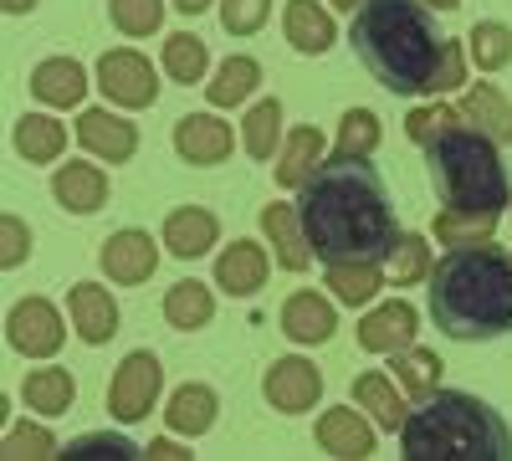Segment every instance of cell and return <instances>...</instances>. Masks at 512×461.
I'll return each mask as SVG.
<instances>
[{
    "mask_svg": "<svg viewBox=\"0 0 512 461\" xmlns=\"http://www.w3.org/2000/svg\"><path fill=\"white\" fill-rule=\"evenodd\" d=\"M256 82H262V67H256L251 57H231V62H221L216 82H205V98L216 108H236V103H246L256 93Z\"/></svg>",
    "mask_w": 512,
    "mask_h": 461,
    "instance_id": "30",
    "label": "cell"
},
{
    "mask_svg": "<svg viewBox=\"0 0 512 461\" xmlns=\"http://www.w3.org/2000/svg\"><path fill=\"white\" fill-rule=\"evenodd\" d=\"M164 421L180 436H205L210 426H216V390L210 385H180L175 400H169V410H164Z\"/></svg>",
    "mask_w": 512,
    "mask_h": 461,
    "instance_id": "24",
    "label": "cell"
},
{
    "mask_svg": "<svg viewBox=\"0 0 512 461\" xmlns=\"http://www.w3.org/2000/svg\"><path fill=\"white\" fill-rule=\"evenodd\" d=\"M318 159H323V134H318V129H292V134H287V149H282V159H277V185L303 190L308 175L318 170Z\"/></svg>",
    "mask_w": 512,
    "mask_h": 461,
    "instance_id": "25",
    "label": "cell"
},
{
    "mask_svg": "<svg viewBox=\"0 0 512 461\" xmlns=\"http://www.w3.org/2000/svg\"><path fill=\"white\" fill-rule=\"evenodd\" d=\"M456 82H461V41H446V52H441V67H436L431 93H451Z\"/></svg>",
    "mask_w": 512,
    "mask_h": 461,
    "instance_id": "45",
    "label": "cell"
},
{
    "mask_svg": "<svg viewBox=\"0 0 512 461\" xmlns=\"http://www.w3.org/2000/svg\"><path fill=\"white\" fill-rule=\"evenodd\" d=\"M246 154L251 159H272L277 154V129H282V103L277 98H262L251 113H246Z\"/></svg>",
    "mask_w": 512,
    "mask_h": 461,
    "instance_id": "35",
    "label": "cell"
},
{
    "mask_svg": "<svg viewBox=\"0 0 512 461\" xmlns=\"http://www.w3.org/2000/svg\"><path fill=\"white\" fill-rule=\"evenodd\" d=\"M134 456H144L128 436H113V431H98V436H82V441H72L67 451H62V461H134Z\"/></svg>",
    "mask_w": 512,
    "mask_h": 461,
    "instance_id": "38",
    "label": "cell"
},
{
    "mask_svg": "<svg viewBox=\"0 0 512 461\" xmlns=\"http://www.w3.org/2000/svg\"><path fill=\"white\" fill-rule=\"evenodd\" d=\"M333 328H338V318L318 292H292V298L282 303V333L292 344H328Z\"/></svg>",
    "mask_w": 512,
    "mask_h": 461,
    "instance_id": "20",
    "label": "cell"
},
{
    "mask_svg": "<svg viewBox=\"0 0 512 461\" xmlns=\"http://www.w3.org/2000/svg\"><path fill=\"white\" fill-rule=\"evenodd\" d=\"M262 231L277 246V262L287 272H308L313 246H308V231H303V221H297L292 205H267V211H262Z\"/></svg>",
    "mask_w": 512,
    "mask_h": 461,
    "instance_id": "21",
    "label": "cell"
},
{
    "mask_svg": "<svg viewBox=\"0 0 512 461\" xmlns=\"http://www.w3.org/2000/svg\"><path fill=\"white\" fill-rule=\"evenodd\" d=\"M236 134H231V123H221L216 113H185L175 123V149L185 164H221L231 154Z\"/></svg>",
    "mask_w": 512,
    "mask_h": 461,
    "instance_id": "12",
    "label": "cell"
},
{
    "mask_svg": "<svg viewBox=\"0 0 512 461\" xmlns=\"http://www.w3.org/2000/svg\"><path fill=\"white\" fill-rule=\"evenodd\" d=\"M318 390H323V374L308 364V359H277L262 380V395L282 410V415H297V410H313L318 405Z\"/></svg>",
    "mask_w": 512,
    "mask_h": 461,
    "instance_id": "11",
    "label": "cell"
},
{
    "mask_svg": "<svg viewBox=\"0 0 512 461\" xmlns=\"http://www.w3.org/2000/svg\"><path fill=\"white\" fill-rule=\"evenodd\" d=\"M98 262H103V272H108L118 287H139V282H149V277L159 272V246H154V236H144V231H118V236L103 241Z\"/></svg>",
    "mask_w": 512,
    "mask_h": 461,
    "instance_id": "10",
    "label": "cell"
},
{
    "mask_svg": "<svg viewBox=\"0 0 512 461\" xmlns=\"http://www.w3.org/2000/svg\"><path fill=\"white\" fill-rule=\"evenodd\" d=\"M354 400L374 415L384 431H400V426H405V415H410V410L400 405V390L384 380V374H359V380H354Z\"/></svg>",
    "mask_w": 512,
    "mask_h": 461,
    "instance_id": "31",
    "label": "cell"
},
{
    "mask_svg": "<svg viewBox=\"0 0 512 461\" xmlns=\"http://www.w3.org/2000/svg\"><path fill=\"white\" fill-rule=\"evenodd\" d=\"M0 241H6V246H0V262H6V267H21L26 251H31V231H26L16 216H0Z\"/></svg>",
    "mask_w": 512,
    "mask_h": 461,
    "instance_id": "44",
    "label": "cell"
},
{
    "mask_svg": "<svg viewBox=\"0 0 512 461\" xmlns=\"http://www.w3.org/2000/svg\"><path fill=\"white\" fill-rule=\"evenodd\" d=\"M31 93L47 108H77L88 98V72H82L72 57H47L31 67Z\"/></svg>",
    "mask_w": 512,
    "mask_h": 461,
    "instance_id": "17",
    "label": "cell"
},
{
    "mask_svg": "<svg viewBox=\"0 0 512 461\" xmlns=\"http://www.w3.org/2000/svg\"><path fill=\"white\" fill-rule=\"evenodd\" d=\"M164 318L175 323V328H185V333H195V328H205L210 318H216V298H210V287L205 282H175L164 292Z\"/></svg>",
    "mask_w": 512,
    "mask_h": 461,
    "instance_id": "26",
    "label": "cell"
},
{
    "mask_svg": "<svg viewBox=\"0 0 512 461\" xmlns=\"http://www.w3.org/2000/svg\"><path fill=\"white\" fill-rule=\"evenodd\" d=\"M297 221L323 262H384L400 246L390 190L364 154H333L328 164H318L297 190Z\"/></svg>",
    "mask_w": 512,
    "mask_h": 461,
    "instance_id": "1",
    "label": "cell"
},
{
    "mask_svg": "<svg viewBox=\"0 0 512 461\" xmlns=\"http://www.w3.org/2000/svg\"><path fill=\"white\" fill-rule=\"evenodd\" d=\"M333 6H338V11H359V6H364V0H333Z\"/></svg>",
    "mask_w": 512,
    "mask_h": 461,
    "instance_id": "50",
    "label": "cell"
},
{
    "mask_svg": "<svg viewBox=\"0 0 512 461\" xmlns=\"http://www.w3.org/2000/svg\"><path fill=\"white\" fill-rule=\"evenodd\" d=\"M466 41H472V62L482 72H502L512 62V26H502V21H477Z\"/></svg>",
    "mask_w": 512,
    "mask_h": 461,
    "instance_id": "36",
    "label": "cell"
},
{
    "mask_svg": "<svg viewBox=\"0 0 512 461\" xmlns=\"http://www.w3.org/2000/svg\"><path fill=\"white\" fill-rule=\"evenodd\" d=\"M390 369H395L400 390H410V395H420V400L441 385V359H436L431 349H415V344H410V349H400V354H395V364H390Z\"/></svg>",
    "mask_w": 512,
    "mask_h": 461,
    "instance_id": "33",
    "label": "cell"
},
{
    "mask_svg": "<svg viewBox=\"0 0 512 461\" xmlns=\"http://www.w3.org/2000/svg\"><path fill=\"white\" fill-rule=\"evenodd\" d=\"M420 6H436V11H456L461 0H420Z\"/></svg>",
    "mask_w": 512,
    "mask_h": 461,
    "instance_id": "49",
    "label": "cell"
},
{
    "mask_svg": "<svg viewBox=\"0 0 512 461\" xmlns=\"http://www.w3.org/2000/svg\"><path fill=\"white\" fill-rule=\"evenodd\" d=\"M52 195H57L62 211L93 216V211H103V200H108V175L98 170V164H62V170L52 175Z\"/></svg>",
    "mask_w": 512,
    "mask_h": 461,
    "instance_id": "16",
    "label": "cell"
},
{
    "mask_svg": "<svg viewBox=\"0 0 512 461\" xmlns=\"http://www.w3.org/2000/svg\"><path fill=\"white\" fill-rule=\"evenodd\" d=\"M98 88H103L108 103H118V108H149V103L159 98V82H154L149 57L128 52V47L103 52V62H98Z\"/></svg>",
    "mask_w": 512,
    "mask_h": 461,
    "instance_id": "8",
    "label": "cell"
},
{
    "mask_svg": "<svg viewBox=\"0 0 512 461\" xmlns=\"http://www.w3.org/2000/svg\"><path fill=\"white\" fill-rule=\"evenodd\" d=\"M113 26L123 36H154L164 21V0H113Z\"/></svg>",
    "mask_w": 512,
    "mask_h": 461,
    "instance_id": "39",
    "label": "cell"
},
{
    "mask_svg": "<svg viewBox=\"0 0 512 461\" xmlns=\"http://www.w3.org/2000/svg\"><path fill=\"white\" fill-rule=\"evenodd\" d=\"M31 6H36V0H6V11H11V16H21V11H31Z\"/></svg>",
    "mask_w": 512,
    "mask_h": 461,
    "instance_id": "48",
    "label": "cell"
},
{
    "mask_svg": "<svg viewBox=\"0 0 512 461\" xmlns=\"http://www.w3.org/2000/svg\"><path fill=\"white\" fill-rule=\"evenodd\" d=\"M431 318L456 344L512 333V257L492 241L446 251L431 267Z\"/></svg>",
    "mask_w": 512,
    "mask_h": 461,
    "instance_id": "2",
    "label": "cell"
},
{
    "mask_svg": "<svg viewBox=\"0 0 512 461\" xmlns=\"http://www.w3.org/2000/svg\"><path fill=\"white\" fill-rule=\"evenodd\" d=\"M62 149H67V129H62L57 118H47V113H26V118L16 123V154H21V159H31V164H52Z\"/></svg>",
    "mask_w": 512,
    "mask_h": 461,
    "instance_id": "27",
    "label": "cell"
},
{
    "mask_svg": "<svg viewBox=\"0 0 512 461\" xmlns=\"http://www.w3.org/2000/svg\"><path fill=\"white\" fill-rule=\"evenodd\" d=\"M461 118L477 123L492 144H512V103L492 88V82H477V88L461 98Z\"/></svg>",
    "mask_w": 512,
    "mask_h": 461,
    "instance_id": "23",
    "label": "cell"
},
{
    "mask_svg": "<svg viewBox=\"0 0 512 461\" xmlns=\"http://www.w3.org/2000/svg\"><path fill=\"white\" fill-rule=\"evenodd\" d=\"M415 328H420V313L400 298V303H384L374 308L364 323H359V349L364 354H400L415 344Z\"/></svg>",
    "mask_w": 512,
    "mask_h": 461,
    "instance_id": "13",
    "label": "cell"
},
{
    "mask_svg": "<svg viewBox=\"0 0 512 461\" xmlns=\"http://www.w3.org/2000/svg\"><path fill=\"white\" fill-rule=\"evenodd\" d=\"M77 144L88 154H98V159H108V164H128L139 154V129L128 118H118L113 108H82Z\"/></svg>",
    "mask_w": 512,
    "mask_h": 461,
    "instance_id": "9",
    "label": "cell"
},
{
    "mask_svg": "<svg viewBox=\"0 0 512 461\" xmlns=\"http://www.w3.org/2000/svg\"><path fill=\"white\" fill-rule=\"evenodd\" d=\"M405 461H507V421L466 390H431L400 426Z\"/></svg>",
    "mask_w": 512,
    "mask_h": 461,
    "instance_id": "4",
    "label": "cell"
},
{
    "mask_svg": "<svg viewBox=\"0 0 512 461\" xmlns=\"http://www.w3.org/2000/svg\"><path fill=\"white\" fill-rule=\"evenodd\" d=\"M267 251L256 246V241H236L221 251V262H216V287H226L231 298H251V292H262L267 287Z\"/></svg>",
    "mask_w": 512,
    "mask_h": 461,
    "instance_id": "18",
    "label": "cell"
},
{
    "mask_svg": "<svg viewBox=\"0 0 512 461\" xmlns=\"http://www.w3.org/2000/svg\"><path fill=\"white\" fill-rule=\"evenodd\" d=\"M497 231V211H441L436 216V236L446 246H477V241H492Z\"/></svg>",
    "mask_w": 512,
    "mask_h": 461,
    "instance_id": "34",
    "label": "cell"
},
{
    "mask_svg": "<svg viewBox=\"0 0 512 461\" xmlns=\"http://www.w3.org/2000/svg\"><path fill=\"white\" fill-rule=\"evenodd\" d=\"M318 446L338 461H364V456H374V431L359 421V410H323L318 415Z\"/></svg>",
    "mask_w": 512,
    "mask_h": 461,
    "instance_id": "19",
    "label": "cell"
},
{
    "mask_svg": "<svg viewBox=\"0 0 512 461\" xmlns=\"http://www.w3.org/2000/svg\"><path fill=\"white\" fill-rule=\"evenodd\" d=\"M26 405L41 410V415H67L72 400H77V380L67 369H31L26 374V385H21Z\"/></svg>",
    "mask_w": 512,
    "mask_h": 461,
    "instance_id": "28",
    "label": "cell"
},
{
    "mask_svg": "<svg viewBox=\"0 0 512 461\" xmlns=\"http://www.w3.org/2000/svg\"><path fill=\"white\" fill-rule=\"evenodd\" d=\"M374 144H379V118H374L369 108H349L344 123H338V149H333V154H344V159L364 154V159H369Z\"/></svg>",
    "mask_w": 512,
    "mask_h": 461,
    "instance_id": "37",
    "label": "cell"
},
{
    "mask_svg": "<svg viewBox=\"0 0 512 461\" xmlns=\"http://www.w3.org/2000/svg\"><path fill=\"white\" fill-rule=\"evenodd\" d=\"M282 26H287V41H292V47L308 52V57H323V52L333 47V16L318 11V0H287Z\"/></svg>",
    "mask_w": 512,
    "mask_h": 461,
    "instance_id": "22",
    "label": "cell"
},
{
    "mask_svg": "<svg viewBox=\"0 0 512 461\" xmlns=\"http://www.w3.org/2000/svg\"><path fill=\"white\" fill-rule=\"evenodd\" d=\"M425 164H431V185L446 200V211H497L507 205V164L497 144L482 129L451 123L436 139H425Z\"/></svg>",
    "mask_w": 512,
    "mask_h": 461,
    "instance_id": "5",
    "label": "cell"
},
{
    "mask_svg": "<svg viewBox=\"0 0 512 461\" xmlns=\"http://www.w3.org/2000/svg\"><path fill=\"white\" fill-rule=\"evenodd\" d=\"M159 385H164V364L149 349H134V354L118 364L113 385H108V410L118 415L123 426H134V421H144V415L154 410Z\"/></svg>",
    "mask_w": 512,
    "mask_h": 461,
    "instance_id": "6",
    "label": "cell"
},
{
    "mask_svg": "<svg viewBox=\"0 0 512 461\" xmlns=\"http://www.w3.org/2000/svg\"><path fill=\"white\" fill-rule=\"evenodd\" d=\"M6 456H16V461H41V456H62L57 451V441H52V431L47 426H11L6 431Z\"/></svg>",
    "mask_w": 512,
    "mask_h": 461,
    "instance_id": "40",
    "label": "cell"
},
{
    "mask_svg": "<svg viewBox=\"0 0 512 461\" xmlns=\"http://www.w3.org/2000/svg\"><path fill=\"white\" fill-rule=\"evenodd\" d=\"M446 36L420 0H364L354 16V57L390 93H431Z\"/></svg>",
    "mask_w": 512,
    "mask_h": 461,
    "instance_id": "3",
    "label": "cell"
},
{
    "mask_svg": "<svg viewBox=\"0 0 512 461\" xmlns=\"http://www.w3.org/2000/svg\"><path fill=\"white\" fill-rule=\"evenodd\" d=\"M175 6H180V11H185V16H200V11H205V6H210V0H175Z\"/></svg>",
    "mask_w": 512,
    "mask_h": 461,
    "instance_id": "47",
    "label": "cell"
},
{
    "mask_svg": "<svg viewBox=\"0 0 512 461\" xmlns=\"http://www.w3.org/2000/svg\"><path fill=\"white\" fill-rule=\"evenodd\" d=\"M216 236H221V221L210 216L205 205H180V211H169V221H164V246L175 251L180 262L205 257V251L216 246Z\"/></svg>",
    "mask_w": 512,
    "mask_h": 461,
    "instance_id": "15",
    "label": "cell"
},
{
    "mask_svg": "<svg viewBox=\"0 0 512 461\" xmlns=\"http://www.w3.org/2000/svg\"><path fill=\"white\" fill-rule=\"evenodd\" d=\"M205 67H210V52H205V41L190 36V31H175L164 41V72L185 82V88H195V82H205Z\"/></svg>",
    "mask_w": 512,
    "mask_h": 461,
    "instance_id": "32",
    "label": "cell"
},
{
    "mask_svg": "<svg viewBox=\"0 0 512 461\" xmlns=\"http://www.w3.org/2000/svg\"><path fill=\"white\" fill-rule=\"evenodd\" d=\"M144 456H154V461H180V456H190V451H180L175 441H154V446H149Z\"/></svg>",
    "mask_w": 512,
    "mask_h": 461,
    "instance_id": "46",
    "label": "cell"
},
{
    "mask_svg": "<svg viewBox=\"0 0 512 461\" xmlns=\"http://www.w3.org/2000/svg\"><path fill=\"white\" fill-rule=\"evenodd\" d=\"M67 308H72V328H77L82 344H108L118 333V303H113V292L98 287V282H77L67 292Z\"/></svg>",
    "mask_w": 512,
    "mask_h": 461,
    "instance_id": "14",
    "label": "cell"
},
{
    "mask_svg": "<svg viewBox=\"0 0 512 461\" xmlns=\"http://www.w3.org/2000/svg\"><path fill=\"white\" fill-rule=\"evenodd\" d=\"M272 16V0H221V26L231 36H251V31H262Z\"/></svg>",
    "mask_w": 512,
    "mask_h": 461,
    "instance_id": "42",
    "label": "cell"
},
{
    "mask_svg": "<svg viewBox=\"0 0 512 461\" xmlns=\"http://www.w3.org/2000/svg\"><path fill=\"white\" fill-rule=\"evenodd\" d=\"M328 287L338 303L359 308L384 287V272H379V262H328Z\"/></svg>",
    "mask_w": 512,
    "mask_h": 461,
    "instance_id": "29",
    "label": "cell"
},
{
    "mask_svg": "<svg viewBox=\"0 0 512 461\" xmlns=\"http://www.w3.org/2000/svg\"><path fill=\"white\" fill-rule=\"evenodd\" d=\"M451 123H461V113H456V108H446V103L415 108V113H410V139H415V144H425V139H436L441 129H451Z\"/></svg>",
    "mask_w": 512,
    "mask_h": 461,
    "instance_id": "43",
    "label": "cell"
},
{
    "mask_svg": "<svg viewBox=\"0 0 512 461\" xmlns=\"http://www.w3.org/2000/svg\"><path fill=\"white\" fill-rule=\"evenodd\" d=\"M6 339H11V349L26 354V359H47V354L62 349L67 328H62V313H57L47 298H21V303L11 308V318H6Z\"/></svg>",
    "mask_w": 512,
    "mask_h": 461,
    "instance_id": "7",
    "label": "cell"
},
{
    "mask_svg": "<svg viewBox=\"0 0 512 461\" xmlns=\"http://www.w3.org/2000/svg\"><path fill=\"white\" fill-rule=\"evenodd\" d=\"M420 277H431V246H425V236H400V246H395V282L400 287H410V282H420Z\"/></svg>",
    "mask_w": 512,
    "mask_h": 461,
    "instance_id": "41",
    "label": "cell"
}]
</instances>
